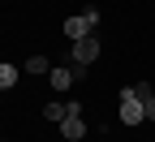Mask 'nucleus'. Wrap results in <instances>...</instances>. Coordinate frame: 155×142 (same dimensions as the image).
<instances>
[{
    "instance_id": "nucleus-7",
    "label": "nucleus",
    "mask_w": 155,
    "mask_h": 142,
    "mask_svg": "<svg viewBox=\"0 0 155 142\" xmlns=\"http://www.w3.org/2000/svg\"><path fill=\"white\" fill-rule=\"evenodd\" d=\"M65 116H69V104H43V121H56L61 125Z\"/></svg>"
},
{
    "instance_id": "nucleus-8",
    "label": "nucleus",
    "mask_w": 155,
    "mask_h": 142,
    "mask_svg": "<svg viewBox=\"0 0 155 142\" xmlns=\"http://www.w3.org/2000/svg\"><path fill=\"white\" fill-rule=\"evenodd\" d=\"M26 73H52L48 56H30V60H26Z\"/></svg>"
},
{
    "instance_id": "nucleus-10",
    "label": "nucleus",
    "mask_w": 155,
    "mask_h": 142,
    "mask_svg": "<svg viewBox=\"0 0 155 142\" xmlns=\"http://www.w3.org/2000/svg\"><path fill=\"white\" fill-rule=\"evenodd\" d=\"M142 104H147V121L155 125V95H151V99H142Z\"/></svg>"
},
{
    "instance_id": "nucleus-9",
    "label": "nucleus",
    "mask_w": 155,
    "mask_h": 142,
    "mask_svg": "<svg viewBox=\"0 0 155 142\" xmlns=\"http://www.w3.org/2000/svg\"><path fill=\"white\" fill-rule=\"evenodd\" d=\"M134 91H138L142 99H151V95H155V86H151V82H134Z\"/></svg>"
},
{
    "instance_id": "nucleus-5",
    "label": "nucleus",
    "mask_w": 155,
    "mask_h": 142,
    "mask_svg": "<svg viewBox=\"0 0 155 142\" xmlns=\"http://www.w3.org/2000/svg\"><path fill=\"white\" fill-rule=\"evenodd\" d=\"M48 82H52L56 91H69V86L78 82V78H73V65H56V69L48 73Z\"/></svg>"
},
{
    "instance_id": "nucleus-1",
    "label": "nucleus",
    "mask_w": 155,
    "mask_h": 142,
    "mask_svg": "<svg viewBox=\"0 0 155 142\" xmlns=\"http://www.w3.org/2000/svg\"><path fill=\"white\" fill-rule=\"evenodd\" d=\"M95 26H99V9H82V13H73V17H65V26H61V35L69 39V43H78V39H86Z\"/></svg>"
},
{
    "instance_id": "nucleus-6",
    "label": "nucleus",
    "mask_w": 155,
    "mask_h": 142,
    "mask_svg": "<svg viewBox=\"0 0 155 142\" xmlns=\"http://www.w3.org/2000/svg\"><path fill=\"white\" fill-rule=\"evenodd\" d=\"M17 73H22L17 65H5V60H0V91H13L17 86Z\"/></svg>"
},
{
    "instance_id": "nucleus-3",
    "label": "nucleus",
    "mask_w": 155,
    "mask_h": 142,
    "mask_svg": "<svg viewBox=\"0 0 155 142\" xmlns=\"http://www.w3.org/2000/svg\"><path fill=\"white\" fill-rule=\"evenodd\" d=\"M73 65H95V60H99V39H95V35H86V39H78V43H73Z\"/></svg>"
},
{
    "instance_id": "nucleus-2",
    "label": "nucleus",
    "mask_w": 155,
    "mask_h": 142,
    "mask_svg": "<svg viewBox=\"0 0 155 142\" xmlns=\"http://www.w3.org/2000/svg\"><path fill=\"white\" fill-rule=\"evenodd\" d=\"M121 121H125V125H142V121H147V104H142V95L134 86L121 91Z\"/></svg>"
},
{
    "instance_id": "nucleus-4",
    "label": "nucleus",
    "mask_w": 155,
    "mask_h": 142,
    "mask_svg": "<svg viewBox=\"0 0 155 142\" xmlns=\"http://www.w3.org/2000/svg\"><path fill=\"white\" fill-rule=\"evenodd\" d=\"M61 138H65V142H82V138H86V121L69 112V116L61 121Z\"/></svg>"
}]
</instances>
